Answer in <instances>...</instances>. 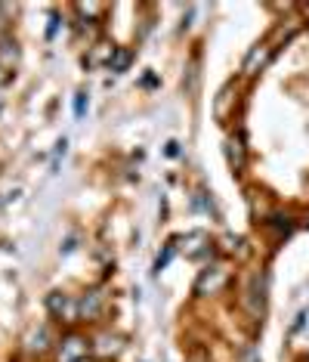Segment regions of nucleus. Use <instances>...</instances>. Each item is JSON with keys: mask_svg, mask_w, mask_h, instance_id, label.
<instances>
[{"mask_svg": "<svg viewBox=\"0 0 309 362\" xmlns=\"http://www.w3.org/2000/svg\"><path fill=\"white\" fill-rule=\"evenodd\" d=\"M226 285H229V269H226L223 263H214V267H207L205 273L198 276L195 294H217V291H223Z\"/></svg>", "mask_w": 309, "mask_h": 362, "instance_id": "1", "label": "nucleus"}, {"mask_svg": "<svg viewBox=\"0 0 309 362\" xmlns=\"http://www.w3.org/2000/svg\"><path fill=\"white\" fill-rule=\"evenodd\" d=\"M93 347L87 344V337H80V334H65L62 341H59V362H80V359H87V353H90Z\"/></svg>", "mask_w": 309, "mask_h": 362, "instance_id": "2", "label": "nucleus"}, {"mask_svg": "<svg viewBox=\"0 0 309 362\" xmlns=\"http://www.w3.org/2000/svg\"><path fill=\"white\" fill-rule=\"evenodd\" d=\"M47 307H50L53 316L59 319V322H65V325L80 322V316H78V300H71L68 294L53 291V294H50V300H47Z\"/></svg>", "mask_w": 309, "mask_h": 362, "instance_id": "3", "label": "nucleus"}, {"mask_svg": "<svg viewBox=\"0 0 309 362\" xmlns=\"http://www.w3.org/2000/svg\"><path fill=\"white\" fill-rule=\"evenodd\" d=\"M102 307H105V294L102 291H87L84 298L78 300V316L84 319V322H93V319H99Z\"/></svg>", "mask_w": 309, "mask_h": 362, "instance_id": "4", "label": "nucleus"}, {"mask_svg": "<svg viewBox=\"0 0 309 362\" xmlns=\"http://www.w3.org/2000/svg\"><path fill=\"white\" fill-rule=\"evenodd\" d=\"M124 350V337L121 334H111V332H102L99 337L93 341V353L96 356H102V359H111V356H118V353Z\"/></svg>", "mask_w": 309, "mask_h": 362, "instance_id": "5", "label": "nucleus"}, {"mask_svg": "<svg viewBox=\"0 0 309 362\" xmlns=\"http://www.w3.org/2000/svg\"><path fill=\"white\" fill-rule=\"evenodd\" d=\"M269 56H272V50L266 44H260V47H254V50L248 53V59H245V65H241V71H245L248 78H254L257 75V69H263L266 62H269Z\"/></svg>", "mask_w": 309, "mask_h": 362, "instance_id": "6", "label": "nucleus"}, {"mask_svg": "<svg viewBox=\"0 0 309 362\" xmlns=\"http://www.w3.org/2000/svg\"><path fill=\"white\" fill-rule=\"evenodd\" d=\"M263 310H266V276H257L254 285H250V313L263 316Z\"/></svg>", "mask_w": 309, "mask_h": 362, "instance_id": "7", "label": "nucleus"}, {"mask_svg": "<svg viewBox=\"0 0 309 362\" xmlns=\"http://www.w3.org/2000/svg\"><path fill=\"white\" fill-rule=\"evenodd\" d=\"M183 245H189V248H186V254H189V257H205V254L210 251L207 233H189V235L183 238Z\"/></svg>", "mask_w": 309, "mask_h": 362, "instance_id": "8", "label": "nucleus"}, {"mask_svg": "<svg viewBox=\"0 0 309 362\" xmlns=\"http://www.w3.org/2000/svg\"><path fill=\"white\" fill-rule=\"evenodd\" d=\"M50 344H53L50 328H47V325H40L37 332L28 337V353H37V356H40V353H47V350H50Z\"/></svg>", "mask_w": 309, "mask_h": 362, "instance_id": "9", "label": "nucleus"}, {"mask_svg": "<svg viewBox=\"0 0 309 362\" xmlns=\"http://www.w3.org/2000/svg\"><path fill=\"white\" fill-rule=\"evenodd\" d=\"M16 62H19V47H16V40L0 37V65H4V69L10 71Z\"/></svg>", "mask_w": 309, "mask_h": 362, "instance_id": "10", "label": "nucleus"}, {"mask_svg": "<svg viewBox=\"0 0 309 362\" xmlns=\"http://www.w3.org/2000/svg\"><path fill=\"white\" fill-rule=\"evenodd\" d=\"M226 158H229L232 170L245 168V149H241V139H229V143H226Z\"/></svg>", "mask_w": 309, "mask_h": 362, "instance_id": "11", "label": "nucleus"}, {"mask_svg": "<svg viewBox=\"0 0 309 362\" xmlns=\"http://www.w3.org/2000/svg\"><path fill=\"white\" fill-rule=\"evenodd\" d=\"M130 59H133V56H130V50H118L115 56H111L109 69H111V71H124L127 65H130Z\"/></svg>", "mask_w": 309, "mask_h": 362, "instance_id": "12", "label": "nucleus"}, {"mask_svg": "<svg viewBox=\"0 0 309 362\" xmlns=\"http://www.w3.org/2000/svg\"><path fill=\"white\" fill-rule=\"evenodd\" d=\"M174 251H176V242H170L167 248H164V254H158V260H154V273H161V269L170 263V257H174Z\"/></svg>", "mask_w": 309, "mask_h": 362, "instance_id": "13", "label": "nucleus"}, {"mask_svg": "<svg viewBox=\"0 0 309 362\" xmlns=\"http://www.w3.org/2000/svg\"><path fill=\"white\" fill-rule=\"evenodd\" d=\"M84 112H87V93H78L75 96V115L78 118H84Z\"/></svg>", "mask_w": 309, "mask_h": 362, "instance_id": "14", "label": "nucleus"}, {"mask_svg": "<svg viewBox=\"0 0 309 362\" xmlns=\"http://www.w3.org/2000/svg\"><path fill=\"white\" fill-rule=\"evenodd\" d=\"M6 25H10V6L0 4V31H6Z\"/></svg>", "mask_w": 309, "mask_h": 362, "instance_id": "15", "label": "nucleus"}, {"mask_svg": "<svg viewBox=\"0 0 309 362\" xmlns=\"http://www.w3.org/2000/svg\"><path fill=\"white\" fill-rule=\"evenodd\" d=\"M56 28H59V13L50 16V28H47V37H50V40L56 37Z\"/></svg>", "mask_w": 309, "mask_h": 362, "instance_id": "16", "label": "nucleus"}, {"mask_svg": "<svg viewBox=\"0 0 309 362\" xmlns=\"http://www.w3.org/2000/svg\"><path fill=\"white\" fill-rule=\"evenodd\" d=\"M6 84H10V71H6L4 65H0V87H6Z\"/></svg>", "mask_w": 309, "mask_h": 362, "instance_id": "17", "label": "nucleus"}, {"mask_svg": "<svg viewBox=\"0 0 309 362\" xmlns=\"http://www.w3.org/2000/svg\"><path fill=\"white\" fill-rule=\"evenodd\" d=\"M80 362H87V359H80Z\"/></svg>", "mask_w": 309, "mask_h": 362, "instance_id": "18", "label": "nucleus"}]
</instances>
